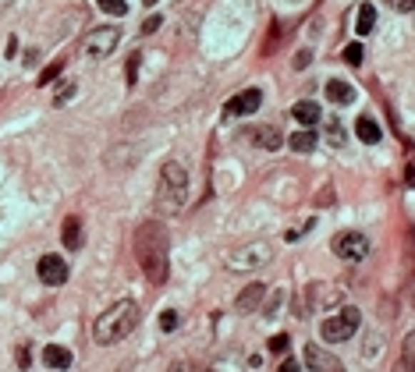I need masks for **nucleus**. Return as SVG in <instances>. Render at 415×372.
Returning a JSON list of instances; mask_svg holds the SVG:
<instances>
[{"mask_svg": "<svg viewBox=\"0 0 415 372\" xmlns=\"http://www.w3.org/2000/svg\"><path fill=\"white\" fill-rule=\"evenodd\" d=\"M362 57H366L362 43H351V46L344 50V64H351V68H359V64H362Z\"/></svg>", "mask_w": 415, "mask_h": 372, "instance_id": "23", "label": "nucleus"}, {"mask_svg": "<svg viewBox=\"0 0 415 372\" xmlns=\"http://www.w3.org/2000/svg\"><path fill=\"white\" fill-rule=\"evenodd\" d=\"M263 106V93L259 89H245V93H238L227 106H224V117H249V114H256Z\"/></svg>", "mask_w": 415, "mask_h": 372, "instance_id": "9", "label": "nucleus"}, {"mask_svg": "<svg viewBox=\"0 0 415 372\" xmlns=\"http://www.w3.org/2000/svg\"><path fill=\"white\" fill-rule=\"evenodd\" d=\"M323 93H326V99H330V103H337V106H348V103L355 99V89H351L348 82H341V79H330Z\"/></svg>", "mask_w": 415, "mask_h": 372, "instance_id": "15", "label": "nucleus"}, {"mask_svg": "<svg viewBox=\"0 0 415 372\" xmlns=\"http://www.w3.org/2000/svg\"><path fill=\"white\" fill-rule=\"evenodd\" d=\"M359 326H362V316H359V308H341L337 316H326L323 323H319V337L326 341V344H344V341H351L355 333H359Z\"/></svg>", "mask_w": 415, "mask_h": 372, "instance_id": "5", "label": "nucleus"}, {"mask_svg": "<svg viewBox=\"0 0 415 372\" xmlns=\"http://www.w3.org/2000/svg\"><path fill=\"white\" fill-rule=\"evenodd\" d=\"M270 259H274L270 241H245V245H238V248H231V252L224 256V263H227L231 273H256V270H266Z\"/></svg>", "mask_w": 415, "mask_h": 372, "instance_id": "4", "label": "nucleus"}, {"mask_svg": "<svg viewBox=\"0 0 415 372\" xmlns=\"http://www.w3.org/2000/svg\"><path fill=\"white\" fill-rule=\"evenodd\" d=\"M160 209L164 213H181V206L189 202V171L178 164V160H167L160 167Z\"/></svg>", "mask_w": 415, "mask_h": 372, "instance_id": "3", "label": "nucleus"}, {"mask_svg": "<svg viewBox=\"0 0 415 372\" xmlns=\"http://www.w3.org/2000/svg\"><path fill=\"white\" fill-rule=\"evenodd\" d=\"M306 366L316 372H344L341 369V362L334 358V355H326L323 348H316V344H306Z\"/></svg>", "mask_w": 415, "mask_h": 372, "instance_id": "11", "label": "nucleus"}, {"mask_svg": "<svg viewBox=\"0 0 415 372\" xmlns=\"http://www.w3.org/2000/svg\"><path fill=\"white\" fill-rule=\"evenodd\" d=\"M270 351H277V355H281V351H288V337H284V333H277V337L270 341Z\"/></svg>", "mask_w": 415, "mask_h": 372, "instance_id": "32", "label": "nucleus"}, {"mask_svg": "<svg viewBox=\"0 0 415 372\" xmlns=\"http://www.w3.org/2000/svg\"><path fill=\"white\" fill-rule=\"evenodd\" d=\"M326 142H330L334 149H341V146H344V128H341L337 121H330V128H326Z\"/></svg>", "mask_w": 415, "mask_h": 372, "instance_id": "24", "label": "nucleus"}, {"mask_svg": "<svg viewBox=\"0 0 415 372\" xmlns=\"http://www.w3.org/2000/svg\"><path fill=\"white\" fill-rule=\"evenodd\" d=\"M316 142H319V139H316V131H312V128H302V131H295V135L288 139V146H291L295 153H312V149H316Z\"/></svg>", "mask_w": 415, "mask_h": 372, "instance_id": "19", "label": "nucleus"}, {"mask_svg": "<svg viewBox=\"0 0 415 372\" xmlns=\"http://www.w3.org/2000/svg\"><path fill=\"white\" fill-rule=\"evenodd\" d=\"M291 117L302 124V128H312V124H319V106L316 103H309V99H302V103H295V110H291Z\"/></svg>", "mask_w": 415, "mask_h": 372, "instance_id": "16", "label": "nucleus"}, {"mask_svg": "<svg viewBox=\"0 0 415 372\" xmlns=\"http://www.w3.org/2000/svg\"><path fill=\"white\" fill-rule=\"evenodd\" d=\"M206 372H245V362L238 355H220L216 362H209Z\"/></svg>", "mask_w": 415, "mask_h": 372, "instance_id": "20", "label": "nucleus"}, {"mask_svg": "<svg viewBox=\"0 0 415 372\" xmlns=\"http://www.w3.org/2000/svg\"><path fill=\"white\" fill-rule=\"evenodd\" d=\"M334 256L344 259V263H362L369 256V238L359 234V231H341L334 238Z\"/></svg>", "mask_w": 415, "mask_h": 372, "instance_id": "7", "label": "nucleus"}, {"mask_svg": "<svg viewBox=\"0 0 415 372\" xmlns=\"http://www.w3.org/2000/svg\"><path fill=\"white\" fill-rule=\"evenodd\" d=\"M135 79H139V54L128 57V86H135Z\"/></svg>", "mask_w": 415, "mask_h": 372, "instance_id": "29", "label": "nucleus"}, {"mask_svg": "<svg viewBox=\"0 0 415 372\" xmlns=\"http://www.w3.org/2000/svg\"><path fill=\"white\" fill-rule=\"evenodd\" d=\"M71 351L68 348H61V344H46L43 348V366L46 369H71Z\"/></svg>", "mask_w": 415, "mask_h": 372, "instance_id": "13", "label": "nucleus"}, {"mask_svg": "<svg viewBox=\"0 0 415 372\" xmlns=\"http://www.w3.org/2000/svg\"><path fill=\"white\" fill-rule=\"evenodd\" d=\"M412 372H415V369H412Z\"/></svg>", "mask_w": 415, "mask_h": 372, "instance_id": "41", "label": "nucleus"}, {"mask_svg": "<svg viewBox=\"0 0 415 372\" xmlns=\"http://www.w3.org/2000/svg\"><path fill=\"white\" fill-rule=\"evenodd\" d=\"M405 185L409 188H415V160L409 164V171H405Z\"/></svg>", "mask_w": 415, "mask_h": 372, "instance_id": "37", "label": "nucleus"}, {"mask_svg": "<svg viewBox=\"0 0 415 372\" xmlns=\"http://www.w3.org/2000/svg\"><path fill=\"white\" fill-rule=\"evenodd\" d=\"M117 39H121V29H117V25L93 29V32L86 36V43H82V54H86L89 61H104V57H110V54H114Z\"/></svg>", "mask_w": 415, "mask_h": 372, "instance_id": "6", "label": "nucleus"}, {"mask_svg": "<svg viewBox=\"0 0 415 372\" xmlns=\"http://www.w3.org/2000/svg\"><path fill=\"white\" fill-rule=\"evenodd\" d=\"M61 241H64V248H71V252L82 248V220H79V216H68V220H64V227H61Z\"/></svg>", "mask_w": 415, "mask_h": 372, "instance_id": "14", "label": "nucleus"}, {"mask_svg": "<svg viewBox=\"0 0 415 372\" xmlns=\"http://www.w3.org/2000/svg\"><path fill=\"white\" fill-rule=\"evenodd\" d=\"M355 131H359V139L366 142V146H376L384 135H380V124L373 121V117H359V124H355Z\"/></svg>", "mask_w": 415, "mask_h": 372, "instance_id": "18", "label": "nucleus"}, {"mask_svg": "<svg viewBox=\"0 0 415 372\" xmlns=\"http://www.w3.org/2000/svg\"><path fill=\"white\" fill-rule=\"evenodd\" d=\"M135 326H139V305H135L131 298H121V301H114L106 312L96 316V323H93V341H96L100 348L121 344Z\"/></svg>", "mask_w": 415, "mask_h": 372, "instance_id": "2", "label": "nucleus"}, {"mask_svg": "<svg viewBox=\"0 0 415 372\" xmlns=\"http://www.w3.org/2000/svg\"><path fill=\"white\" fill-rule=\"evenodd\" d=\"M71 96H75V86H71V82H68V86H64V89H61V93H57V99H54V106H64V103H68V99H71Z\"/></svg>", "mask_w": 415, "mask_h": 372, "instance_id": "31", "label": "nucleus"}, {"mask_svg": "<svg viewBox=\"0 0 415 372\" xmlns=\"http://www.w3.org/2000/svg\"><path fill=\"white\" fill-rule=\"evenodd\" d=\"M263 294H266V287H263V283H249V287L234 298V308H238L241 316H249V312H256V308L263 305Z\"/></svg>", "mask_w": 415, "mask_h": 372, "instance_id": "12", "label": "nucleus"}, {"mask_svg": "<svg viewBox=\"0 0 415 372\" xmlns=\"http://www.w3.org/2000/svg\"><path fill=\"white\" fill-rule=\"evenodd\" d=\"M380 341H384V337L373 330V337H369V344H366V358H369V362H376V355H380Z\"/></svg>", "mask_w": 415, "mask_h": 372, "instance_id": "26", "label": "nucleus"}, {"mask_svg": "<svg viewBox=\"0 0 415 372\" xmlns=\"http://www.w3.org/2000/svg\"><path fill=\"white\" fill-rule=\"evenodd\" d=\"M376 25V7L373 4H359V14H355V36H369Z\"/></svg>", "mask_w": 415, "mask_h": 372, "instance_id": "17", "label": "nucleus"}, {"mask_svg": "<svg viewBox=\"0 0 415 372\" xmlns=\"http://www.w3.org/2000/svg\"><path fill=\"white\" fill-rule=\"evenodd\" d=\"M96 7L104 14H124L128 11V0H96Z\"/></svg>", "mask_w": 415, "mask_h": 372, "instance_id": "22", "label": "nucleus"}, {"mask_svg": "<svg viewBox=\"0 0 415 372\" xmlns=\"http://www.w3.org/2000/svg\"><path fill=\"white\" fill-rule=\"evenodd\" d=\"M18 366L29 369V348H18Z\"/></svg>", "mask_w": 415, "mask_h": 372, "instance_id": "38", "label": "nucleus"}, {"mask_svg": "<svg viewBox=\"0 0 415 372\" xmlns=\"http://www.w3.org/2000/svg\"><path fill=\"white\" fill-rule=\"evenodd\" d=\"M135 259L149 283H167L171 273V238L160 220H146L135 231Z\"/></svg>", "mask_w": 415, "mask_h": 372, "instance_id": "1", "label": "nucleus"}, {"mask_svg": "<svg viewBox=\"0 0 415 372\" xmlns=\"http://www.w3.org/2000/svg\"><path fill=\"white\" fill-rule=\"evenodd\" d=\"M394 11H401V14H412L415 11V0H387Z\"/></svg>", "mask_w": 415, "mask_h": 372, "instance_id": "30", "label": "nucleus"}, {"mask_svg": "<svg viewBox=\"0 0 415 372\" xmlns=\"http://www.w3.org/2000/svg\"><path fill=\"white\" fill-rule=\"evenodd\" d=\"M142 4H146V7H153V4H156V0H142Z\"/></svg>", "mask_w": 415, "mask_h": 372, "instance_id": "39", "label": "nucleus"}, {"mask_svg": "<svg viewBox=\"0 0 415 372\" xmlns=\"http://www.w3.org/2000/svg\"><path fill=\"white\" fill-rule=\"evenodd\" d=\"M309 61H312V54H309V50H302V54H295V68H306Z\"/></svg>", "mask_w": 415, "mask_h": 372, "instance_id": "34", "label": "nucleus"}, {"mask_svg": "<svg viewBox=\"0 0 415 372\" xmlns=\"http://www.w3.org/2000/svg\"><path fill=\"white\" fill-rule=\"evenodd\" d=\"M281 298H284V291H274V298L266 301V316H270V319L281 312Z\"/></svg>", "mask_w": 415, "mask_h": 372, "instance_id": "28", "label": "nucleus"}, {"mask_svg": "<svg viewBox=\"0 0 415 372\" xmlns=\"http://www.w3.org/2000/svg\"><path fill=\"white\" fill-rule=\"evenodd\" d=\"M291 4H299V0H291Z\"/></svg>", "mask_w": 415, "mask_h": 372, "instance_id": "40", "label": "nucleus"}, {"mask_svg": "<svg viewBox=\"0 0 415 372\" xmlns=\"http://www.w3.org/2000/svg\"><path fill=\"white\" fill-rule=\"evenodd\" d=\"M61 68H64V64H61V61H57V64H50V68H46V71H43V75H39V86H46V82H54V79H57V75H61Z\"/></svg>", "mask_w": 415, "mask_h": 372, "instance_id": "27", "label": "nucleus"}, {"mask_svg": "<svg viewBox=\"0 0 415 372\" xmlns=\"http://www.w3.org/2000/svg\"><path fill=\"white\" fill-rule=\"evenodd\" d=\"M156 29H160V14H153V18H146V21H142V32H146V36H149V32H156Z\"/></svg>", "mask_w": 415, "mask_h": 372, "instance_id": "33", "label": "nucleus"}, {"mask_svg": "<svg viewBox=\"0 0 415 372\" xmlns=\"http://www.w3.org/2000/svg\"><path fill=\"white\" fill-rule=\"evenodd\" d=\"M415 369V333L405 337V344H401V362H398V372H412Z\"/></svg>", "mask_w": 415, "mask_h": 372, "instance_id": "21", "label": "nucleus"}, {"mask_svg": "<svg viewBox=\"0 0 415 372\" xmlns=\"http://www.w3.org/2000/svg\"><path fill=\"white\" fill-rule=\"evenodd\" d=\"M277 372H302V366H299L295 358H288V362H281V369Z\"/></svg>", "mask_w": 415, "mask_h": 372, "instance_id": "35", "label": "nucleus"}, {"mask_svg": "<svg viewBox=\"0 0 415 372\" xmlns=\"http://www.w3.org/2000/svg\"><path fill=\"white\" fill-rule=\"evenodd\" d=\"M36 273H39V280L46 287H61V283H68V263L61 256H43L36 263Z\"/></svg>", "mask_w": 415, "mask_h": 372, "instance_id": "8", "label": "nucleus"}, {"mask_svg": "<svg viewBox=\"0 0 415 372\" xmlns=\"http://www.w3.org/2000/svg\"><path fill=\"white\" fill-rule=\"evenodd\" d=\"M160 330H164V333H174V330H178V312H174V308H167V312L160 316Z\"/></svg>", "mask_w": 415, "mask_h": 372, "instance_id": "25", "label": "nucleus"}, {"mask_svg": "<svg viewBox=\"0 0 415 372\" xmlns=\"http://www.w3.org/2000/svg\"><path fill=\"white\" fill-rule=\"evenodd\" d=\"M249 142L259 146V149H270V153H274V149H281L284 139H281L277 128H270V124H256V128H249Z\"/></svg>", "mask_w": 415, "mask_h": 372, "instance_id": "10", "label": "nucleus"}, {"mask_svg": "<svg viewBox=\"0 0 415 372\" xmlns=\"http://www.w3.org/2000/svg\"><path fill=\"white\" fill-rule=\"evenodd\" d=\"M167 372H196V369H192V362H174Z\"/></svg>", "mask_w": 415, "mask_h": 372, "instance_id": "36", "label": "nucleus"}]
</instances>
